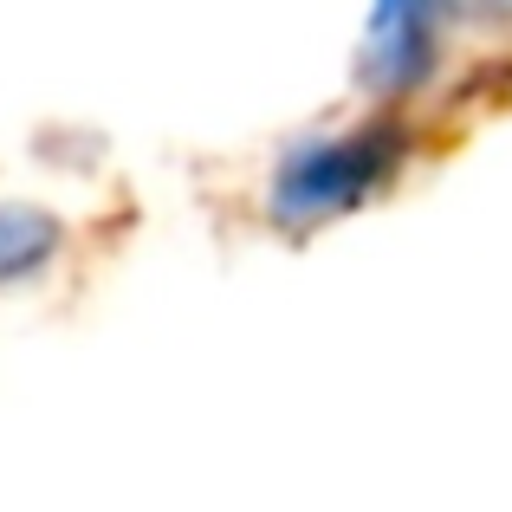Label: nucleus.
Segmentation results:
<instances>
[]
</instances>
